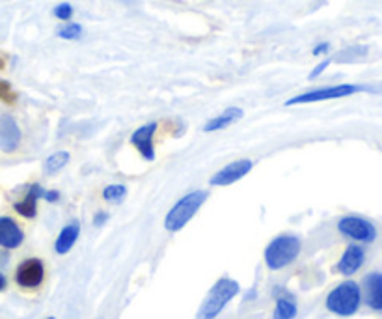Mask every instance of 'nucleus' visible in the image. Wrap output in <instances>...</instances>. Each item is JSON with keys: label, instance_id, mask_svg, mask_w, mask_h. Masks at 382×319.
Listing matches in <instances>:
<instances>
[{"label": "nucleus", "instance_id": "1", "mask_svg": "<svg viewBox=\"0 0 382 319\" xmlns=\"http://www.w3.org/2000/svg\"><path fill=\"white\" fill-rule=\"evenodd\" d=\"M303 243L295 235H278L267 245L265 263L271 271H280L284 267L291 265L300 254Z\"/></svg>", "mask_w": 382, "mask_h": 319}, {"label": "nucleus", "instance_id": "2", "mask_svg": "<svg viewBox=\"0 0 382 319\" xmlns=\"http://www.w3.org/2000/svg\"><path fill=\"white\" fill-rule=\"evenodd\" d=\"M362 304V289L360 286L352 280L341 282L336 286L326 297V308L336 315L341 318H349L358 312Z\"/></svg>", "mask_w": 382, "mask_h": 319}, {"label": "nucleus", "instance_id": "3", "mask_svg": "<svg viewBox=\"0 0 382 319\" xmlns=\"http://www.w3.org/2000/svg\"><path fill=\"white\" fill-rule=\"evenodd\" d=\"M208 191H194L189 192L181 198L179 202H175L174 208L168 211L165 218V228L168 232H179L191 223V218L202 208L205 200H208Z\"/></svg>", "mask_w": 382, "mask_h": 319}, {"label": "nucleus", "instance_id": "4", "mask_svg": "<svg viewBox=\"0 0 382 319\" xmlns=\"http://www.w3.org/2000/svg\"><path fill=\"white\" fill-rule=\"evenodd\" d=\"M239 282L231 278H220L215 286L209 289L208 297L203 299L202 306L198 310V319H215L231 299L239 293Z\"/></svg>", "mask_w": 382, "mask_h": 319}, {"label": "nucleus", "instance_id": "5", "mask_svg": "<svg viewBox=\"0 0 382 319\" xmlns=\"http://www.w3.org/2000/svg\"><path fill=\"white\" fill-rule=\"evenodd\" d=\"M366 88L358 85H338V86H326V88H317V90L304 92L298 96L287 99L286 105H308V103H319V101H330V99H341V97L355 96L358 92H364Z\"/></svg>", "mask_w": 382, "mask_h": 319}, {"label": "nucleus", "instance_id": "6", "mask_svg": "<svg viewBox=\"0 0 382 319\" xmlns=\"http://www.w3.org/2000/svg\"><path fill=\"white\" fill-rule=\"evenodd\" d=\"M338 230L341 234L358 243H373L377 239V228L375 224L369 223L367 218L356 217V215H347V217L340 218L338 223Z\"/></svg>", "mask_w": 382, "mask_h": 319}, {"label": "nucleus", "instance_id": "7", "mask_svg": "<svg viewBox=\"0 0 382 319\" xmlns=\"http://www.w3.org/2000/svg\"><path fill=\"white\" fill-rule=\"evenodd\" d=\"M43 278H45V265L37 258L25 260L17 267L15 280L21 287H37L43 282Z\"/></svg>", "mask_w": 382, "mask_h": 319}, {"label": "nucleus", "instance_id": "8", "mask_svg": "<svg viewBox=\"0 0 382 319\" xmlns=\"http://www.w3.org/2000/svg\"><path fill=\"white\" fill-rule=\"evenodd\" d=\"M252 166L254 165H252V161H248V159H239V161H235V163H229L228 166L220 168V170L211 177L209 183L215 187L231 185V183H235V181L243 180V177L252 170Z\"/></svg>", "mask_w": 382, "mask_h": 319}, {"label": "nucleus", "instance_id": "9", "mask_svg": "<svg viewBox=\"0 0 382 319\" xmlns=\"http://www.w3.org/2000/svg\"><path fill=\"white\" fill-rule=\"evenodd\" d=\"M362 297L375 312H382V273H369L362 280Z\"/></svg>", "mask_w": 382, "mask_h": 319}, {"label": "nucleus", "instance_id": "10", "mask_svg": "<svg viewBox=\"0 0 382 319\" xmlns=\"http://www.w3.org/2000/svg\"><path fill=\"white\" fill-rule=\"evenodd\" d=\"M157 122L146 123L142 127H139L131 135V144L134 148L139 149L140 155H142L146 161H155V148H153V137L155 131H157Z\"/></svg>", "mask_w": 382, "mask_h": 319}, {"label": "nucleus", "instance_id": "11", "mask_svg": "<svg viewBox=\"0 0 382 319\" xmlns=\"http://www.w3.org/2000/svg\"><path fill=\"white\" fill-rule=\"evenodd\" d=\"M21 129L13 118L8 116V114L0 116V149L4 154L15 151L17 146L21 144Z\"/></svg>", "mask_w": 382, "mask_h": 319}, {"label": "nucleus", "instance_id": "12", "mask_svg": "<svg viewBox=\"0 0 382 319\" xmlns=\"http://www.w3.org/2000/svg\"><path fill=\"white\" fill-rule=\"evenodd\" d=\"M364 261H366V250L362 249L360 245H349L341 256V260L338 261V265L336 269L341 273V275H345V277H350V275H355L362 265H364Z\"/></svg>", "mask_w": 382, "mask_h": 319}, {"label": "nucleus", "instance_id": "13", "mask_svg": "<svg viewBox=\"0 0 382 319\" xmlns=\"http://www.w3.org/2000/svg\"><path fill=\"white\" fill-rule=\"evenodd\" d=\"M25 234L19 224L10 217H0V246L4 249H17L21 246Z\"/></svg>", "mask_w": 382, "mask_h": 319}, {"label": "nucleus", "instance_id": "14", "mask_svg": "<svg viewBox=\"0 0 382 319\" xmlns=\"http://www.w3.org/2000/svg\"><path fill=\"white\" fill-rule=\"evenodd\" d=\"M43 194H45V191H43L37 183H34V185L28 187L27 196L23 198L21 202H17L13 208H15V211L19 213V215H23V217L34 218L37 213V200L43 198Z\"/></svg>", "mask_w": 382, "mask_h": 319}, {"label": "nucleus", "instance_id": "15", "mask_svg": "<svg viewBox=\"0 0 382 319\" xmlns=\"http://www.w3.org/2000/svg\"><path fill=\"white\" fill-rule=\"evenodd\" d=\"M243 116H244L243 108H239V106H229V108H226L220 116L209 120V122L203 125V131H205V133H215V131L226 129L228 125H231V123L239 122Z\"/></svg>", "mask_w": 382, "mask_h": 319}, {"label": "nucleus", "instance_id": "16", "mask_svg": "<svg viewBox=\"0 0 382 319\" xmlns=\"http://www.w3.org/2000/svg\"><path fill=\"white\" fill-rule=\"evenodd\" d=\"M79 235H80V224L77 223V220L65 224L64 228H62V232H60L58 237H56V243H54L56 254H68V252L73 249L75 243H77V239H79Z\"/></svg>", "mask_w": 382, "mask_h": 319}, {"label": "nucleus", "instance_id": "17", "mask_svg": "<svg viewBox=\"0 0 382 319\" xmlns=\"http://www.w3.org/2000/svg\"><path fill=\"white\" fill-rule=\"evenodd\" d=\"M71 155L68 151H56V154L49 155L47 161H45V174L47 176H53L56 172H60L68 163H70Z\"/></svg>", "mask_w": 382, "mask_h": 319}, {"label": "nucleus", "instance_id": "18", "mask_svg": "<svg viewBox=\"0 0 382 319\" xmlns=\"http://www.w3.org/2000/svg\"><path fill=\"white\" fill-rule=\"evenodd\" d=\"M297 315V304L291 297L276 299V308H274V319H293Z\"/></svg>", "mask_w": 382, "mask_h": 319}, {"label": "nucleus", "instance_id": "19", "mask_svg": "<svg viewBox=\"0 0 382 319\" xmlns=\"http://www.w3.org/2000/svg\"><path fill=\"white\" fill-rule=\"evenodd\" d=\"M125 196H127V187L122 185V183H114V185L105 187V191H103V198H105L106 202H122Z\"/></svg>", "mask_w": 382, "mask_h": 319}, {"label": "nucleus", "instance_id": "20", "mask_svg": "<svg viewBox=\"0 0 382 319\" xmlns=\"http://www.w3.org/2000/svg\"><path fill=\"white\" fill-rule=\"evenodd\" d=\"M82 34H84V30H82V27H80L79 23H70V25H64V27L58 30V37H62V39H80L82 37Z\"/></svg>", "mask_w": 382, "mask_h": 319}, {"label": "nucleus", "instance_id": "21", "mask_svg": "<svg viewBox=\"0 0 382 319\" xmlns=\"http://www.w3.org/2000/svg\"><path fill=\"white\" fill-rule=\"evenodd\" d=\"M0 99L4 103H15L17 94L11 90L10 82H6V80H0Z\"/></svg>", "mask_w": 382, "mask_h": 319}, {"label": "nucleus", "instance_id": "22", "mask_svg": "<svg viewBox=\"0 0 382 319\" xmlns=\"http://www.w3.org/2000/svg\"><path fill=\"white\" fill-rule=\"evenodd\" d=\"M54 15H56V19H60V21H70L71 15H73V8H71V4H68V2H62V4L54 8Z\"/></svg>", "mask_w": 382, "mask_h": 319}, {"label": "nucleus", "instance_id": "23", "mask_svg": "<svg viewBox=\"0 0 382 319\" xmlns=\"http://www.w3.org/2000/svg\"><path fill=\"white\" fill-rule=\"evenodd\" d=\"M330 64H332V60H324V62H321V64H317V65H315V68H313V71H312V73H310V77H308V79H312V80H313V79H317L319 75L323 73V71L326 70V68H329Z\"/></svg>", "mask_w": 382, "mask_h": 319}, {"label": "nucleus", "instance_id": "24", "mask_svg": "<svg viewBox=\"0 0 382 319\" xmlns=\"http://www.w3.org/2000/svg\"><path fill=\"white\" fill-rule=\"evenodd\" d=\"M330 49V43H319V45H315V49H313V54L315 56H321V54L329 53Z\"/></svg>", "mask_w": 382, "mask_h": 319}, {"label": "nucleus", "instance_id": "25", "mask_svg": "<svg viewBox=\"0 0 382 319\" xmlns=\"http://www.w3.org/2000/svg\"><path fill=\"white\" fill-rule=\"evenodd\" d=\"M106 220H108V213L101 211V213H97L96 217H94V224H96V226H103Z\"/></svg>", "mask_w": 382, "mask_h": 319}, {"label": "nucleus", "instance_id": "26", "mask_svg": "<svg viewBox=\"0 0 382 319\" xmlns=\"http://www.w3.org/2000/svg\"><path fill=\"white\" fill-rule=\"evenodd\" d=\"M43 198H45L47 202H56V200H58V198H60V194L56 191H45Z\"/></svg>", "mask_w": 382, "mask_h": 319}, {"label": "nucleus", "instance_id": "27", "mask_svg": "<svg viewBox=\"0 0 382 319\" xmlns=\"http://www.w3.org/2000/svg\"><path fill=\"white\" fill-rule=\"evenodd\" d=\"M4 287H6V277L2 275V273H0V292H2Z\"/></svg>", "mask_w": 382, "mask_h": 319}, {"label": "nucleus", "instance_id": "28", "mask_svg": "<svg viewBox=\"0 0 382 319\" xmlns=\"http://www.w3.org/2000/svg\"><path fill=\"white\" fill-rule=\"evenodd\" d=\"M2 68H4V62H2V60H0V70H2Z\"/></svg>", "mask_w": 382, "mask_h": 319}, {"label": "nucleus", "instance_id": "29", "mask_svg": "<svg viewBox=\"0 0 382 319\" xmlns=\"http://www.w3.org/2000/svg\"><path fill=\"white\" fill-rule=\"evenodd\" d=\"M47 319H54V318H47Z\"/></svg>", "mask_w": 382, "mask_h": 319}]
</instances>
